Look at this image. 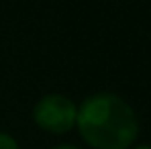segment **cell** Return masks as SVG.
<instances>
[{
  "label": "cell",
  "instance_id": "3",
  "mask_svg": "<svg viewBox=\"0 0 151 149\" xmlns=\"http://www.w3.org/2000/svg\"><path fill=\"white\" fill-rule=\"evenodd\" d=\"M0 149H19V143L14 141V137L0 133Z\"/></svg>",
  "mask_w": 151,
  "mask_h": 149
},
{
  "label": "cell",
  "instance_id": "2",
  "mask_svg": "<svg viewBox=\"0 0 151 149\" xmlns=\"http://www.w3.org/2000/svg\"><path fill=\"white\" fill-rule=\"evenodd\" d=\"M33 119L39 129L61 135L76 127L78 106L63 94H47L35 104Z\"/></svg>",
  "mask_w": 151,
  "mask_h": 149
},
{
  "label": "cell",
  "instance_id": "5",
  "mask_svg": "<svg viewBox=\"0 0 151 149\" xmlns=\"http://www.w3.org/2000/svg\"><path fill=\"white\" fill-rule=\"evenodd\" d=\"M135 149H151V145H137Z\"/></svg>",
  "mask_w": 151,
  "mask_h": 149
},
{
  "label": "cell",
  "instance_id": "1",
  "mask_svg": "<svg viewBox=\"0 0 151 149\" xmlns=\"http://www.w3.org/2000/svg\"><path fill=\"white\" fill-rule=\"evenodd\" d=\"M76 127L94 149H129L139 135L135 110L112 92H98L84 100L78 106Z\"/></svg>",
  "mask_w": 151,
  "mask_h": 149
},
{
  "label": "cell",
  "instance_id": "4",
  "mask_svg": "<svg viewBox=\"0 0 151 149\" xmlns=\"http://www.w3.org/2000/svg\"><path fill=\"white\" fill-rule=\"evenodd\" d=\"M53 149H78V147H74V145H57V147H53Z\"/></svg>",
  "mask_w": 151,
  "mask_h": 149
}]
</instances>
